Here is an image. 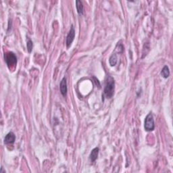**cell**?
Here are the masks:
<instances>
[{
	"label": "cell",
	"instance_id": "cell-1",
	"mask_svg": "<svg viewBox=\"0 0 173 173\" xmlns=\"http://www.w3.org/2000/svg\"><path fill=\"white\" fill-rule=\"evenodd\" d=\"M114 91H115V81H114L113 77L109 76L107 78L106 84L105 88H104V95L107 99H110L114 95Z\"/></svg>",
	"mask_w": 173,
	"mask_h": 173
},
{
	"label": "cell",
	"instance_id": "cell-2",
	"mask_svg": "<svg viewBox=\"0 0 173 173\" xmlns=\"http://www.w3.org/2000/svg\"><path fill=\"white\" fill-rule=\"evenodd\" d=\"M5 61L10 69L16 67L17 64V57L13 52H8L5 53L4 55Z\"/></svg>",
	"mask_w": 173,
	"mask_h": 173
},
{
	"label": "cell",
	"instance_id": "cell-3",
	"mask_svg": "<svg viewBox=\"0 0 173 173\" xmlns=\"http://www.w3.org/2000/svg\"><path fill=\"white\" fill-rule=\"evenodd\" d=\"M144 128L146 129V131H154L155 129V124L154 116L152 114L149 113L147 114V116L146 117L145 119V123H144Z\"/></svg>",
	"mask_w": 173,
	"mask_h": 173
},
{
	"label": "cell",
	"instance_id": "cell-4",
	"mask_svg": "<svg viewBox=\"0 0 173 173\" xmlns=\"http://www.w3.org/2000/svg\"><path fill=\"white\" fill-rule=\"evenodd\" d=\"M75 28L73 27V25H72L70 31L67 35V42H66V43H67V47L68 48H69L71 46L74 39H75Z\"/></svg>",
	"mask_w": 173,
	"mask_h": 173
},
{
	"label": "cell",
	"instance_id": "cell-5",
	"mask_svg": "<svg viewBox=\"0 0 173 173\" xmlns=\"http://www.w3.org/2000/svg\"><path fill=\"white\" fill-rule=\"evenodd\" d=\"M60 92L62 93V95L65 97L67 94L68 91V88H67V78L65 77H64L62 78V80L61 81L60 85Z\"/></svg>",
	"mask_w": 173,
	"mask_h": 173
},
{
	"label": "cell",
	"instance_id": "cell-6",
	"mask_svg": "<svg viewBox=\"0 0 173 173\" xmlns=\"http://www.w3.org/2000/svg\"><path fill=\"white\" fill-rule=\"evenodd\" d=\"M16 140V136H15L13 132H10L9 133L6 135L4 139L5 144H13Z\"/></svg>",
	"mask_w": 173,
	"mask_h": 173
},
{
	"label": "cell",
	"instance_id": "cell-7",
	"mask_svg": "<svg viewBox=\"0 0 173 173\" xmlns=\"http://www.w3.org/2000/svg\"><path fill=\"white\" fill-rule=\"evenodd\" d=\"M99 150L100 149H99L98 147H95V148H94L92 151H91L89 157H90L91 161L92 162H95L97 160V158H98V154H99Z\"/></svg>",
	"mask_w": 173,
	"mask_h": 173
},
{
	"label": "cell",
	"instance_id": "cell-8",
	"mask_svg": "<svg viewBox=\"0 0 173 173\" xmlns=\"http://www.w3.org/2000/svg\"><path fill=\"white\" fill-rule=\"evenodd\" d=\"M76 7H77L78 14H83L84 7H83V5L82 2L79 1V0H77V1H76Z\"/></svg>",
	"mask_w": 173,
	"mask_h": 173
},
{
	"label": "cell",
	"instance_id": "cell-9",
	"mask_svg": "<svg viewBox=\"0 0 173 173\" xmlns=\"http://www.w3.org/2000/svg\"><path fill=\"white\" fill-rule=\"evenodd\" d=\"M161 75L162 77L164 78H167L170 76L169 68L167 66H165V67L162 68V70L161 71Z\"/></svg>",
	"mask_w": 173,
	"mask_h": 173
},
{
	"label": "cell",
	"instance_id": "cell-10",
	"mask_svg": "<svg viewBox=\"0 0 173 173\" xmlns=\"http://www.w3.org/2000/svg\"><path fill=\"white\" fill-rule=\"evenodd\" d=\"M117 62H118V58H117L116 54L114 53V54L111 55L110 59H109V63H110L111 67H114L117 64Z\"/></svg>",
	"mask_w": 173,
	"mask_h": 173
},
{
	"label": "cell",
	"instance_id": "cell-11",
	"mask_svg": "<svg viewBox=\"0 0 173 173\" xmlns=\"http://www.w3.org/2000/svg\"><path fill=\"white\" fill-rule=\"evenodd\" d=\"M27 50L29 53H31L32 50H33V41L30 39H29L27 43Z\"/></svg>",
	"mask_w": 173,
	"mask_h": 173
}]
</instances>
